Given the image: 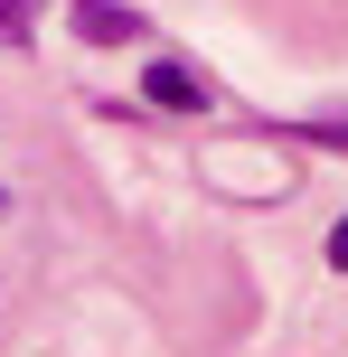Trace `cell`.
<instances>
[{
    "instance_id": "obj_2",
    "label": "cell",
    "mask_w": 348,
    "mask_h": 357,
    "mask_svg": "<svg viewBox=\"0 0 348 357\" xmlns=\"http://www.w3.org/2000/svg\"><path fill=\"white\" fill-rule=\"evenodd\" d=\"M66 29L85 38V47H132V38H142V10H123V0H75Z\"/></svg>"
},
{
    "instance_id": "obj_1",
    "label": "cell",
    "mask_w": 348,
    "mask_h": 357,
    "mask_svg": "<svg viewBox=\"0 0 348 357\" xmlns=\"http://www.w3.org/2000/svg\"><path fill=\"white\" fill-rule=\"evenodd\" d=\"M142 104H151V113H207V104H217V85H207L188 56H160V66L142 75Z\"/></svg>"
},
{
    "instance_id": "obj_4",
    "label": "cell",
    "mask_w": 348,
    "mask_h": 357,
    "mask_svg": "<svg viewBox=\"0 0 348 357\" xmlns=\"http://www.w3.org/2000/svg\"><path fill=\"white\" fill-rule=\"evenodd\" d=\"M330 273H348V216L330 226Z\"/></svg>"
},
{
    "instance_id": "obj_3",
    "label": "cell",
    "mask_w": 348,
    "mask_h": 357,
    "mask_svg": "<svg viewBox=\"0 0 348 357\" xmlns=\"http://www.w3.org/2000/svg\"><path fill=\"white\" fill-rule=\"evenodd\" d=\"M38 38V0H0V47H29Z\"/></svg>"
}]
</instances>
